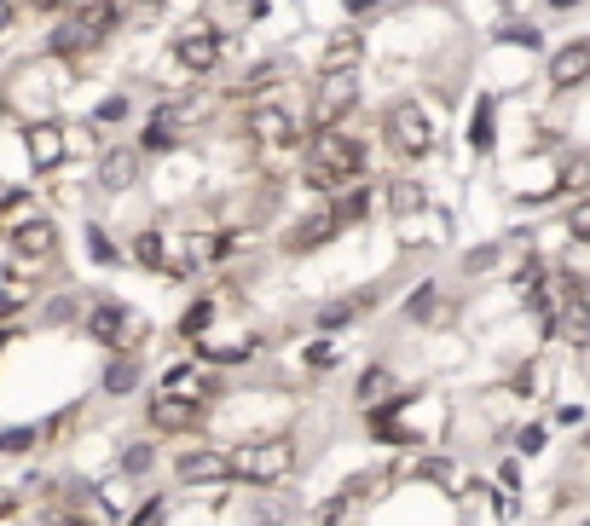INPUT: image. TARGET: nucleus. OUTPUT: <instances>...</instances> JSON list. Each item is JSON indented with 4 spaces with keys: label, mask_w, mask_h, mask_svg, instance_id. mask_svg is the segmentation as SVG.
Wrapping results in <instances>:
<instances>
[{
    "label": "nucleus",
    "mask_w": 590,
    "mask_h": 526,
    "mask_svg": "<svg viewBox=\"0 0 590 526\" xmlns=\"http://www.w3.org/2000/svg\"><path fill=\"white\" fill-rule=\"evenodd\" d=\"M186 128H174V121L169 116H162V110H146V121H139V139H134V145H139V156H174V151H186Z\"/></svg>",
    "instance_id": "28"
},
{
    "label": "nucleus",
    "mask_w": 590,
    "mask_h": 526,
    "mask_svg": "<svg viewBox=\"0 0 590 526\" xmlns=\"http://www.w3.org/2000/svg\"><path fill=\"white\" fill-rule=\"evenodd\" d=\"M342 237V220H336V209H331V197H319L308 214H296L290 226L278 232V249L284 255H319V249H331V243Z\"/></svg>",
    "instance_id": "16"
},
{
    "label": "nucleus",
    "mask_w": 590,
    "mask_h": 526,
    "mask_svg": "<svg viewBox=\"0 0 590 526\" xmlns=\"http://www.w3.org/2000/svg\"><path fill=\"white\" fill-rule=\"evenodd\" d=\"M169 480H174L186 498L227 503V486H232V457H227V445L209 440V434L180 440L174 452H169Z\"/></svg>",
    "instance_id": "6"
},
{
    "label": "nucleus",
    "mask_w": 590,
    "mask_h": 526,
    "mask_svg": "<svg viewBox=\"0 0 590 526\" xmlns=\"http://www.w3.org/2000/svg\"><path fill=\"white\" fill-rule=\"evenodd\" d=\"M12 341H18V330H0V359H7V348H12Z\"/></svg>",
    "instance_id": "51"
},
{
    "label": "nucleus",
    "mask_w": 590,
    "mask_h": 526,
    "mask_svg": "<svg viewBox=\"0 0 590 526\" xmlns=\"http://www.w3.org/2000/svg\"><path fill=\"white\" fill-rule=\"evenodd\" d=\"M544 81H551L556 93L585 87V81H590V35H579V40H567V47H556L551 65H544Z\"/></svg>",
    "instance_id": "27"
},
{
    "label": "nucleus",
    "mask_w": 590,
    "mask_h": 526,
    "mask_svg": "<svg viewBox=\"0 0 590 526\" xmlns=\"http://www.w3.org/2000/svg\"><path fill=\"white\" fill-rule=\"evenodd\" d=\"M220 7H232V12H243V17H250V7H255V0H220Z\"/></svg>",
    "instance_id": "50"
},
{
    "label": "nucleus",
    "mask_w": 590,
    "mask_h": 526,
    "mask_svg": "<svg viewBox=\"0 0 590 526\" xmlns=\"http://www.w3.org/2000/svg\"><path fill=\"white\" fill-rule=\"evenodd\" d=\"M365 105V70H319L313 75V110L308 128H348V116Z\"/></svg>",
    "instance_id": "9"
},
{
    "label": "nucleus",
    "mask_w": 590,
    "mask_h": 526,
    "mask_svg": "<svg viewBox=\"0 0 590 526\" xmlns=\"http://www.w3.org/2000/svg\"><path fill=\"white\" fill-rule=\"evenodd\" d=\"M574 526H590V510H585V515H579V521H574Z\"/></svg>",
    "instance_id": "53"
},
{
    "label": "nucleus",
    "mask_w": 590,
    "mask_h": 526,
    "mask_svg": "<svg viewBox=\"0 0 590 526\" xmlns=\"http://www.w3.org/2000/svg\"><path fill=\"white\" fill-rule=\"evenodd\" d=\"M139 422H146L151 440H197L215 422V405L209 399H186V394L151 388L146 399H139Z\"/></svg>",
    "instance_id": "8"
},
{
    "label": "nucleus",
    "mask_w": 590,
    "mask_h": 526,
    "mask_svg": "<svg viewBox=\"0 0 590 526\" xmlns=\"http://www.w3.org/2000/svg\"><path fill=\"white\" fill-rule=\"evenodd\" d=\"M65 7H93V0H65Z\"/></svg>",
    "instance_id": "52"
},
{
    "label": "nucleus",
    "mask_w": 590,
    "mask_h": 526,
    "mask_svg": "<svg viewBox=\"0 0 590 526\" xmlns=\"http://www.w3.org/2000/svg\"><path fill=\"white\" fill-rule=\"evenodd\" d=\"M296 179L313 197H336L348 186H365V179H371V145H365L354 128H319L308 139V151H301Z\"/></svg>",
    "instance_id": "2"
},
{
    "label": "nucleus",
    "mask_w": 590,
    "mask_h": 526,
    "mask_svg": "<svg viewBox=\"0 0 590 526\" xmlns=\"http://www.w3.org/2000/svg\"><path fill=\"white\" fill-rule=\"evenodd\" d=\"M238 521L243 526H301L308 510L290 486H273V492H238Z\"/></svg>",
    "instance_id": "18"
},
{
    "label": "nucleus",
    "mask_w": 590,
    "mask_h": 526,
    "mask_svg": "<svg viewBox=\"0 0 590 526\" xmlns=\"http://www.w3.org/2000/svg\"><path fill=\"white\" fill-rule=\"evenodd\" d=\"M498 492H510V498L521 492V463H516V457H504V463H498Z\"/></svg>",
    "instance_id": "44"
},
{
    "label": "nucleus",
    "mask_w": 590,
    "mask_h": 526,
    "mask_svg": "<svg viewBox=\"0 0 590 526\" xmlns=\"http://www.w3.org/2000/svg\"><path fill=\"white\" fill-rule=\"evenodd\" d=\"M76 330L88 336L93 348H105V353H151V318H146V307L122 301L116 290H93L88 307H81Z\"/></svg>",
    "instance_id": "4"
},
{
    "label": "nucleus",
    "mask_w": 590,
    "mask_h": 526,
    "mask_svg": "<svg viewBox=\"0 0 590 526\" xmlns=\"http://www.w3.org/2000/svg\"><path fill=\"white\" fill-rule=\"evenodd\" d=\"M220 318H227V295H220V290H197V295L186 301V307H180V318H174V336L192 348V341H203V336H209Z\"/></svg>",
    "instance_id": "26"
},
{
    "label": "nucleus",
    "mask_w": 590,
    "mask_h": 526,
    "mask_svg": "<svg viewBox=\"0 0 590 526\" xmlns=\"http://www.w3.org/2000/svg\"><path fill=\"white\" fill-rule=\"evenodd\" d=\"M556 422H562V429H579V422H585V405H562Z\"/></svg>",
    "instance_id": "48"
},
{
    "label": "nucleus",
    "mask_w": 590,
    "mask_h": 526,
    "mask_svg": "<svg viewBox=\"0 0 590 526\" xmlns=\"http://www.w3.org/2000/svg\"><path fill=\"white\" fill-rule=\"evenodd\" d=\"M551 12H574V7H585V0H544Z\"/></svg>",
    "instance_id": "49"
},
{
    "label": "nucleus",
    "mask_w": 590,
    "mask_h": 526,
    "mask_svg": "<svg viewBox=\"0 0 590 526\" xmlns=\"http://www.w3.org/2000/svg\"><path fill=\"white\" fill-rule=\"evenodd\" d=\"M41 452V422H7L0 429V463H30Z\"/></svg>",
    "instance_id": "37"
},
{
    "label": "nucleus",
    "mask_w": 590,
    "mask_h": 526,
    "mask_svg": "<svg viewBox=\"0 0 590 526\" xmlns=\"http://www.w3.org/2000/svg\"><path fill=\"white\" fill-rule=\"evenodd\" d=\"M162 469H169V452H162V440H151V434H128V440L116 445V480L151 486Z\"/></svg>",
    "instance_id": "22"
},
{
    "label": "nucleus",
    "mask_w": 590,
    "mask_h": 526,
    "mask_svg": "<svg viewBox=\"0 0 590 526\" xmlns=\"http://www.w3.org/2000/svg\"><path fill=\"white\" fill-rule=\"evenodd\" d=\"M157 388H162V394H186V399H209V405H220V399H227V376L209 371V364H197V359L186 353V359H174L169 371L157 376Z\"/></svg>",
    "instance_id": "20"
},
{
    "label": "nucleus",
    "mask_w": 590,
    "mask_h": 526,
    "mask_svg": "<svg viewBox=\"0 0 590 526\" xmlns=\"http://www.w3.org/2000/svg\"><path fill=\"white\" fill-rule=\"evenodd\" d=\"M18 139H24V156H30L35 179H53V174L70 162V133H65V121H30V128H18Z\"/></svg>",
    "instance_id": "19"
},
{
    "label": "nucleus",
    "mask_w": 590,
    "mask_h": 526,
    "mask_svg": "<svg viewBox=\"0 0 590 526\" xmlns=\"http://www.w3.org/2000/svg\"><path fill=\"white\" fill-rule=\"evenodd\" d=\"M139 116V105H134V93L128 87H116V93H105V98H93V110H88V128L105 139V133H116V128H128V121Z\"/></svg>",
    "instance_id": "32"
},
{
    "label": "nucleus",
    "mask_w": 590,
    "mask_h": 526,
    "mask_svg": "<svg viewBox=\"0 0 590 526\" xmlns=\"http://www.w3.org/2000/svg\"><path fill=\"white\" fill-rule=\"evenodd\" d=\"M47 526H105V521H93V515H76V510H53Z\"/></svg>",
    "instance_id": "46"
},
{
    "label": "nucleus",
    "mask_w": 590,
    "mask_h": 526,
    "mask_svg": "<svg viewBox=\"0 0 590 526\" xmlns=\"http://www.w3.org/2000/svg\"><path fill=\"white\" fill-rule=\"evenodd\" d=\"M498 40H504V47L516 40V47H527V52H539V47H544V35H539L533 24H527V17H516V24H504V30H498Z\"/></svg>",
    "instance_id": "42"
},
{
    "label": "nucleus",
    "mask_w": 590,
    "mask_h": 526,
    "mask_svg": "<svg viewBox=\"0 0 590 526\" xmlns=\"http://www.w3.org/2000/svg\"><path fill=\"white\" fill-rule=\"evenodd\" d=\"M377 133H382V145H389V156L405 162V168H417L423 156L440 151V116H435L429 98H417V93L389 98V105H382Z\"/></svg>",
    "instance_id": "5"
},
{
    "label": "nucleus",
    "mask_w": 590,
    "mask_h": 526,
    "mask_svg": "<svg viewBox=\"0 0 590 526\" xmlns=\"http://www.w3.org/2000/svg\"><path fill=\"white\" fill-rule=\"evenodd\" d=\"M585 452H590V440H585Z\"/></svg>",
    "instance_id": "55"
},
{
    "label": "nucleus",
    "mask_w": 590,
    "mask_h": 526,
    "mask_svg": "<svg viewBox=\"0 0 590 526\" xmlns=\"http://www.w3.org/2000/svg\"><path fill=\"white\" fill-rule=\"evenodd\" d=\"M41 209L30 186H0V237H7L12 226H24V220Z\"/></svg>",
    "instance_id": "39"
},
{
    "label": "nucleus",
    "mask_w": 590,
    "mask_h": 526,
    "mask_svg": "<svg viewBox=\"0 0 590 526\" xmlns=\"http://www.w3.org/2000/svg\"><path fill=\"white\" fill-rule=\"evenodd\" d=\"M81 307H88V295L53 290V295L35 301V324H41V330H65V324H81Z\"/></svg>",
    "instance_id": "33"
},
{
    "label": "nucleus",
    "mask_w": 590,
    "mask_h": 526,
    "mask_svg": "<svg viewBox=\"0 0 590 526\" xmlns=\"http://www.w3.org/2000/svg\"><path fill=\"white\" fill-rule=\"evenodd\" d=\"M18 17H24V12H18V0H0V40L18 30Z\"/></svg>",
    "instance_id": "47"
},
{
    "label": "nucleus",
    "mask_w": 590,
    "mask_h": 526,
    "mask_svg": "<svg viewBox=\"0 0 590 526\" xmlns=\"http://www.w3.org/2000/svg\"><path fill=\"white\" fill-rule=\"evenodd\" d=\"M7 249H12V260L18 267H53L58 255H65V226H58V214L53 209H35L24 226H12L7 232Z\"/></svg>",
    "instance_id": "15"
},
{
    "label": "nucleus",
    "mask_w": 590,
    "mask_h": 526,
    "mask_svg": "<svg viewBox=\"0 0 590 526\" xmlns=\"http://www.w3.org/2000/svg\"><path fill=\"white\" fill-rule=\"evenodd\" d=\"M510 445H516V457H539L544 445H551V422H521L510 434Z\"/></svg>",
    "instance_id": "40"
},
{
    "label": "nucleus",
    "mask_w": 590,
    "mask_h": 526,
    "mask_svg": "<svg viewBox=\"0 0 590 526\" xmlns=\"http://www.w3.org/2000/svg\"><path fill=\"white\" fill-rule=\"evenodd\" d=\"M35 301H41L35 278H7L0 283V330H18V318L35 313Z\"/></svg>",
    "instance_id": "34"
},
{
    "label": "nucleus",
    "mask_w": 590,
    "mask_h": 526,
    "mask_svg": "<svg viewBox=\"0 0 590 526\" xmlns=\"http://www.w3.org/2000/svg\"><path fill=\"white\" fill-rule=\"evenodd\" d=\"M342 371V348H336V336H313V341H301V376L308 382H324V376H336Z\"/></svg>",
    "instance_id": "35"
},
{
    "label": "nucleus",
    "mask_w": 590,
    "mask_h": 526,
    "mask_svg": "<svg viewBox=\"0 0 590 526\" xmlns=\"http://www.w3.org/2000/svg\"><path fill=\"white\" fill-rule=\"evenodd\" d=\"M510 255V237H498V243H475V249H463V260H458V278L463 283H475V278H486V272H498V260Z\"/></svg>",
    "instance_id": "38"
},
{
    "label": "nucleus",
    "mask_w": 590,
    "mask_h": 526,
    "mask_svg": "<svg viewBox=\"0 0 590 526\" xmlns=\"http://www.w3.org/2000/svg\"><path fill=\"white\" fill-rule=\"evenodd\" d=\"M382 12H394V0H342V24H359V30Z\"/></svg>",
    "instance_id": "41"
},
{
    "label": "nucleus",
    "mask_w": 590,
    "mask_h": 526,
    "mask_svg": "<svg viewBox=\"0 0 590 526\" xmlns=\"http://www.w3.org/2000/svg\"><path fill=\"white\" fill-rule=\"evenodd\" d=\"M88 186H93L99 197H128V191L146 186V156H139L134 139H111V145L93 156Z\"/></svg>",
    "instance_id": "12"
},
{
    "label": "nucleus",
    "mask_w": 590,
    "mask_h": 526,
    "mask_svg": "<svg viewBox=\"0 0 590 526\" xmlns=\"http://www.w3.org/2000/svg\"><path fill=\"white\" fill-rule=\"evenodd\" d=\"M122 249H128V267L162 278V272H169V260H174V232L162 226V220H146V226H139L128 243H122Z\"/></svg>",
    "instance_id": "24"
},
{
    "label": "nucleus",
    "mask_w": 590,
    "mask_h": 526,
    "mask_svg": "<svg viewBox=\"0 0 590 526\" xmlns=\"http://www.w3.org/2000/svg\"><path fill=\"white\" fill-rule=\"evenodd\" d=\"M365 58H371V30L359 24H336L319 40V70H365Z\"/></svg>",
    "instance_id": "23"
},
{
    "label": "nucleus",
    "mask_w": 590,
    "mask_h": 526,
    "mask_svg": "<svg viewBox=\"0 0 590 526\" xmlns=\"http://www.w3.org/2000/svg\"><path fill=\"white\" fill-rule=\"evenodd\" d=\"M284 87H290V58H255V65H243L238 75L227 81H215V98L220 105H238V110H250V105H267V98H278Z\"/></svg>",
    "instance_id": "10"
},
{
    "label": "nucleus",
    "mask_w": 590,
    "mask_h": 526,
    "mask_svg": "<svg viewBox=\"0 0 590 526\" xmlns=\"http://www.w3.org/2000/svg\"><path fill=\"white\" fill-rule=\"evenodd\" d=\"M81 255H88L99 272H116V267H128V249H122V243H116V232L105 226V220H93V214H88V226H81Z\"/></svg>",
    "instance_id": "30"
},
{
    "label": "nucleus",
    "mask_w": 590,
    "mask_h": 526,
    "mask_svg": "<svg viewBox=\"0 0 590 526\" xmlns=\"http://www.w3.org/2000/svg\"><path fill=\"white\" fill-rule=\"evenodd\" d=\"M261 353H267V336H255V330H220V324L203 341H192V359L209 364V371H220V376L250 371V364H261Z\"/></svg>",
    "instance_id": "13"
},
{
    "label": "nucleus",
    "mask_w": 590,
    "mask_h": 526,
    "mask_svg": "<svg viewBox=\"0 0 590 526\" xmlns=\"http://www.w3.org/2000/svg\"><path fill=\"white\" fill-rule=\"evenodd\" d=\"M227 457H232V486L273 492V486H296V475L308 469V440H301V429H267L232 440Z\"/></svg>",
    "instance_id": "1"
},
{
    "label": "nucleus",
    "mask_w": 590,
    "mask_h": 526,
    "mask_svg": "<svg viewBox=\"0 0 590 526\" xmlns=\"http://www.w3.org/2000/svg\"><path fill=\"white\" fill-rule=\"evenodd\" d=\"M458 318V295H452V283L446 278H417L412 290L400 295V324L405 330H446V324Z\"/></svg>",
    "instance_id": "14"
},
{
    "label": "nucleus",
    "mask_w": 590,
    "mask_h": 526,
    "mask_svg": "<svg viewBox=\"0 0 590 526\" xmlns=\"http://www.w3.org/2000/svg\"><path fill=\"white\" fill-rule=\"evenodd\" d=\"M238 35L220 30L215 17H186V24L169 30V81H186V87H215L220 65L232 58Z\"/></svg>",
    "instance_id": "3"
},
{
    "label": "nucleus",
    "mask_w": 590,
    "mask_h": 526,
    "mask_svg": "<svg viewBox=\"0 0 590 526\" xmlns=\"http://www.w3.org/2000/svg\"><path fill=\"white\" fill-rule=\"evenodd\" d=\"M377 202H382L377 179H365V186L336 191V197H331V209H336V220H342V232H359V226H371V209H377Z\"/></svg>",
    "instance_id": "31"
},
{
    "label": "nucleus",
    "mask_w": 590,
    "mask_h": 526,
    "mask_svg": "<svg viewBox=\"0 0 590 526\" xmlns=\"http://www.w3.org/2000/svg\"><path fill=\"white\" fill-rule=\"evenodd\" d=\"M400 388H405V376L394 371V359H365L348 399H354V411H377V405H389Z\"/></svg>",
    "instance_id": "25"
},
{
    "label": "nucleus",
    "mask_w": 590,
    "mask_h": 526,
    "mask_svg": "<svg viewBox=\"0 0 590 526\" xmlns=\"http://www.w3.org/2000/svg\"><path fill=\"white\" fill-rule=\"evenodd\" d=\"M567 237H574V243H590V197H579L574 209H567Z\"/></svg>",
    "instance_id": "43"
},
{
    "label": "nucleus",
    "mask_w": 590,
    "mask_h": 526,
    "mask_svg": "<svg viewBox=\"0 0 590 526\" xmlns=\"http://www.w3.org/2000/svg\"><path fill=\"white\" fill-rule=\"evenodd\" d=\"M498 145V98L493 93H481L475 98V110H470V151L475 156H486Z\"/></svg>",
    "instance_id": "36"
},
{
    "label": "nucleus",
    "mask_w": 590,
    "mask_h": 526,
    "mask_svg": "<svg viewBox=\"0 0 590 526\" xmlns=\"http://www.w3.org/2000/svg\"><path fill=\"white\" fill-rule=\"evenodd\" d=\"M377 191H382V214H389L394 226H400V220H423V214H435V197H429V186H423V179H417L412 168L389 174Z\"/></svg>",
    "instance_id": "21"
},
{
    "label": "nucleus",
    "mask_w": 590,
    "mask_h": 526,
    "mask_svg": "<svg viewBox=\"0 0 590 526\" xmlns=\"http://www.w3.org/2000/svg\"><path fill=\"white\" fill-rule=\"evenodd\" d=\"M18 12H35V17H65L70 7H65V0H18Z\"/></svg>",
    "instance_id": "45"
},
{
    "label": "nucleus",
    "mask_w": 590,
    "mask_h": 526,
    "mask_svg": "<svg viewBox=\"0 0 590 526\" xmlns=\"http://www.w3.org/2000/svg\"><path fill=\"white\" fill-rule=\"evenodd\" d=\"M238 139H243L255 156H278V151H308L313 128H308V116H296L290 105L267 98V105L238 110Z\"/></svg>",
    "instance_id": "7"
},
{
    "label": "nucleus",
    "mask_w": 590,
    "mask_h": 526,
    "mask_svg": "<svg viewBox=\"0 0 590 526\" xmlns=\"http://www.w3.org/2000/svg\"><path fill=\"white\" fill-rule=\"evenodd\" d=\"M301 526H371V510H365L359 498H348V492H336V486H331V492L308 510Z\"/></svg>",
    "instance_id": "29"
},
{
    "label": "nucleus",
    "mask_w": 590,
    "mask_h": 526,
    "mask_svg": "<svg viewBox=\"0 0 590 526\" xmlns=\"http://www.w3.org/2000/svg\"><path fill=\"white\" fill-rule=\"evenodd\" d=\"M93 388H99V399H111V405L146 399L151 394V359L146 353H105Z\"/></svg>",
    "instance_id": "17"
},
{
    "label": "nucleus",
    "mask_w": 590,
    "mask_h": 526,
    "mask_svg": "<svg viewBox=\"0 0 590 526\" xmlns=\"http://www.w3.org/2000/svg\"><path fill=\"white\" fill-rule=\"evenodd\" d=\"M389 295H394V278L365 283V290H348V295H331V301H319V307L308 313V330L313 336H342V330H354L359 318H371Z\"/></svg>",
    "instance_id": "11"
},
{
    "label": "nucleus",
    "mask_w": 590,
    "mask_h": 526,
    "mask_svg": "<svg viewBox=\"0 0 590 526\" xmlns=\"http://www.w3.org/2000/svg\"><path fill=\"white\" fill-rule=\"evenodd\" d=\"M585 382H590V353H585Z\"/></svg>",
    "instance_id": "54"
}]
</instances>
